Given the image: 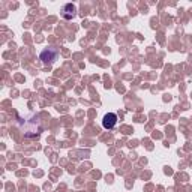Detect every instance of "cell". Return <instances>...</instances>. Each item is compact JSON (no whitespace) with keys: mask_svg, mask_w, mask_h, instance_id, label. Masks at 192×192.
I'll return each mask as SVG.
<instances>
[{"mask_svg":"<svg viewBox=\"0 0 192 192\" xmlns=\"http://www.w3.org/2000/svg\"><path fill=\"white\" fill-rule=\"evenodd\" d=\"M39 57H41V60H42L45 65H53L57 60V57H59V50H57L56 47H50V48L44 50Z\"/></svg>","mask_w":192,"mask_h":192,"instance_id":"1","label":"cell"},{"mask_svg":"<svg viewBox=\"0 0 192 192\" xmlns=\"http://www.w3.org/2000/svg\"><path fill=\"white\" fill-rule=\"evenodd\" d=\"M62 15L65 20H72L75 15H77V6L72 5V3H66L63 6V11H62Z\"/></svg>","mask_w":192,"mask_h":192,"instance_id":"2","label":"cell"},{"mask_svg":"<svg viewBox=\"0 0 192 192\" xmlns=\"http://www.w3.org/2000/svg\"><path fill=\"white\" fill-rule=\"evenodd\" d=\"M117 123V116L114 113H108L104 116V120H102V126L105 129H113L114 126Z\"/></svg>","mask_w":192,"mask_h":192,"instance_id":"3","label":"cell"}]
</instances>
